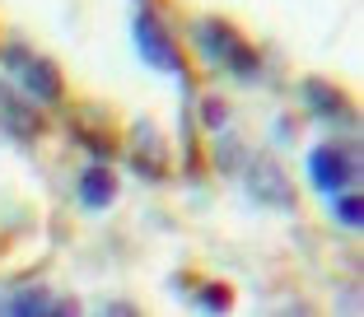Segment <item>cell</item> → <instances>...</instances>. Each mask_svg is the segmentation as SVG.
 <instances>
[{"instance_id": "277c9868", "label": "cell", "mask_w": 364, "mask_h": 317, "mask_svg": "<svg viewBox=\"0 0 364 317\" xmlns=\"http://www.w3.org/2000/svg\"><path fill=\"white\" fill-rule=\"evenodd\" d=\"M131 168L145 173V178L159 182L164 173H168V145H164L159 127H154L150 117H140V122H131Z\"/></svg>"}, {"instance_id": "7a4b0ae2", "label": "cell", "mask_w": 364, "mask_h": 317, "mask_svg": "<svg viewBox=\"0 0 364 317\" xmlns=\"http://www.w3.org/2000/svg\"><path fill=\"white\" fill-rule=\"evenodd\" d=\"M136 47H140V56L154 65V70H168V75H182L187 70V56H182V47H178V38H173L168 28H164V19L159 14H136Z\"/></svg>"}, {"instance_id": "30bf717a", "label": "cell", "mask_w": 364, "mask_h": 317, "mask_svg": "<svg viewBox=\"0 0 364 317\" xmlns=\"http://www.w3.org/2000/svg\"><path fill=\"white\" fill-rule=\"evenodd\" d=\"M0 313H19V317L52 313V294L47 289H19L14 299H0Z\"/></svg>"}, {"instance_id": "8992f818", "label": "cell", "mask_w": 364, "mask_h": 317, "mask_svg": "<svg viewBox=\"0 0 364 317\" xmlns=\"http://www.w3.org/2000/svg\"><path fill=\"white\" fill-rule=\"evenodd\" d=\"M299 98L309 112H318L322 122H355V107L350 98H346V89H336L332 80H318V75H309L299 85Z\"/></svg>"}, {"instance_id": "5bb4252c", "label": "cell", "mask_w": 364, "mask_h": 317, "mask_svg": "<svg viewBox=\"0 0 364 317\" xmlns=\"http://www.w3.org/2000/svg\"><path fill=\"white\" fill-rule=\"evenodd\" d=\"M103 313L112 317V313H136V303H127V299H117V303H103Z\"/></svg>"}, {"instance_id": "ba28073f", "label": "cell", "mask_w": 364, "mask_h": 317, "mask_svg": "<svg viewBox=\"0 0 364 317\" xmlns=\"http://www.w3.org/2000/svg\"><path fill=\"white\" fill-rule=\"evenodd\" d=\"M19 70H23V85H28V94L38 98V103H61L65 98V80L47 56H28Z\"/></svg>"}, {"instance_id": "6da1fadb", "label": "cell", "mask_w": 364, "mask_h": 317, "mask_svg": "<svg viewBox=\"0 0 364 317\" xmlns=\"http://www.w3.org/2000/svg\"><path fill=\"white\" fill-rule=\"evenodd\" d=\"M192 33H196L201 52L210 56L215 65H225V70L243 75V80H252V75H257V65H262L257 47L243 43V33H238L229 19H196V28H192Z\"/></svg>"}, {"instance_id": "7c38bea8", "label": "cell", "mask_w": 364, "mask_h": 317, "mask_svg": "<svg viewBox=\"0 0 364 317\" xmlns=\"http://www.w3.org/2000/svg\"><path fill=\"white\" fill-rule=\"evenodd\" d=\"M196 303L210 308V313H225V308H234V289H229L225 280H210V285L196 289Z\"/></svg>"}, {"instance_id": "52a82bcc", "label": "cell", "mask_w": 364, "mask_h": 317, "mask_svg": "<svg viewBox=\"0 0 364 317\" xmlns=\"http://www.w3.org/2000/svg\"><path fill=\"white\" fill-rule=\"evenodd\" d=\"M75 196L85 210H107V205L117 201V173L107 168V163H89L75 182Z\"/></svg>"}, {"instance_id": "9c48e42d", "label": "cell", "mask_w": 364, "mask_h": 317, "mask_svg": "<svg viewBox=\"0 0 364 317\" xmlns=\"http://www.w3.org/2000/svg\"><path fill=\"white\" fill-rule=\"evenodd\" d=\"M0 127H10L19 140H33L38 136V112L23 98H14L10 89H0Z\"/></svg>"}, {"instance_id": "5b68a950", "label": "cell", "mask_w": 364, "mask_h": 317, "mask_svg": "<svg viewBox=\"0 0 364 317\" xmlns=\"http://www.w3.org/2000/svg\"><path fill=\"white\" fill-rule=\"evenodd\" d=\"M247 191H252L257 201H267V205H280V210L294 205V187H289L285 168H280L276 158H267V154L247 158Z\"/></svg>"}, {"instance_id": "8fae6325", "label": "cell", "mask_w": 364, "mask_h": 317, "mask_svg": "<svg viewBox=\"0 0 364 317\" xmlns=\"http://www.w3.org/2000/svg\"><path fill=\"white\" fill-rule=\"evenodd\" d=\"M336 224H346V229H360V224H364V201H360V191H355V187L336 191Z\"/></svg>"}, {"instance_id": "3957f363", "label": "cell", "mask_w": 364, "mask_h": 317, "mask_svg": "<svg viewBox=\"0 0 364 317\" xmlns=\"http://www.w3.org/2000/svg\"><path fill=\"white\" fill-rule=\"evenodd\" d=\"M355 178H360V168H355L350 149H341V145H313L309 149V182L318 191L336 196V191L355 187Z\"/></svg>"}, {"instance_id": "4fadbf2b", "label": "cell", "mask_w": 364, "mask_h": 317, "mask_svg": "<svg viewBox=\"0 0 364 317\" xmlns=\"http://www.w3.org/2000/svg\"><path fill=\"white\" fill-rule=\"evenodd\" d=\"M201 122L210 131H225L229 127V107H225V98H201Z\"/></svg>"}]
</instances>
